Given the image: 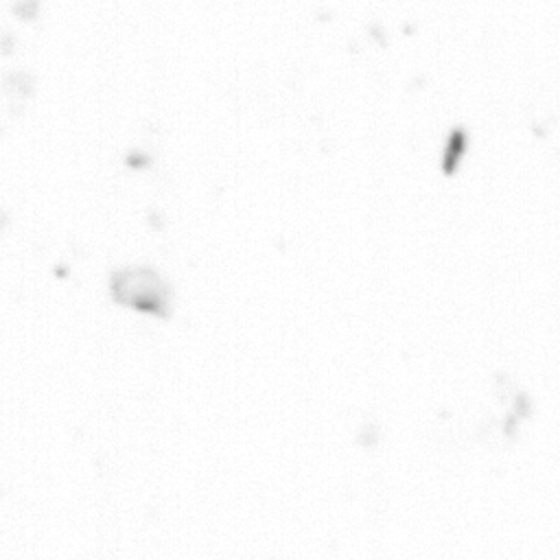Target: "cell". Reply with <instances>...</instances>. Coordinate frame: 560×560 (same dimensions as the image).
Masks as SVG:
<instances>
[{"label": "cell", "mask_w": 560, "mask_h": 560, "mask_svg": "<svg viewBox=\"0 0 560 560\" xmlns=\"http://www.w3.org/2000/svg\"><path fill=\"white\" fill-rule=\"evenodd\" d=\"M116 300L151 313L164 315L168 308V284L151 267H122L112 276Z\"/></svg>", "instance_id": "obj_1"}]
</instances>
